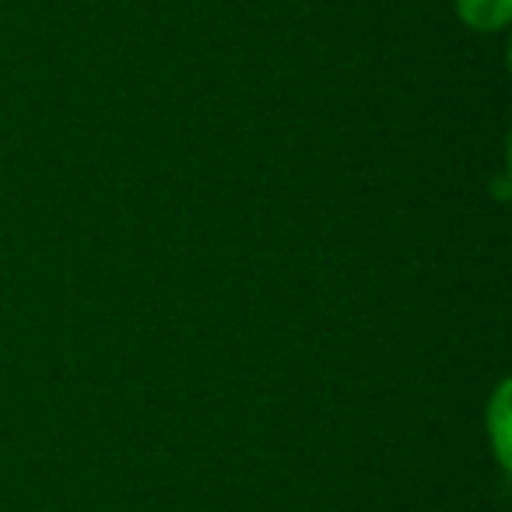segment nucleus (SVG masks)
<instances>
[{
	"label": "nucleus",
	"mask_w": 512,
	"mask_h": 512,
	"mask_svg": "<svg viewBox=\"0 0 512 512\" xmlns=\"http://www.w3.org/2000/svg\"><path fill=\"white\" fill-rule=\"evenodd\" d=\"M488 421H491V442H495V449H498V460L509 463V386L505 383L498 386Z\"/></svg>",
	"instance_id": "f03ea898"
},
{
	"label": "nucleus",
	"mask_w": 512,
	"mask_h": 512,
	"mask_svg": "<svg viewBox=\"0 0 512 512\" xmlns=\"http://www.w3.org/2000/svg\"><path fill=\"white\" fill-rule=\"evenodd\" d=\"M456 8L474 29H498L509 18V0H456Z\"/></svg>",
	"instance_id": "f257e3e1"
}]
</instances>
